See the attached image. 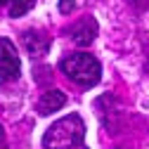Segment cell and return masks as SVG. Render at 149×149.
Masks as SVG:
<instances>
[{
  "label": "cell",
  "mask_w": 149,
  "mask_h": 149,
  "mask_svg": "<svg viewBox=\"0 0 149 149\" xmlns=\"http://www.w3.org/2000/svg\"><path fill=\"white\" fill-rule=\"evenodd\" d=\"M85 137V123L78 114H69L54 121L43 135L45 149H78Z\"/></svg>",
  "instance_id": "6da1fadb"
},
{
  "label": "cell",
  "mask_w": 149,
  "mask_h": 149,
  "mask_svg": "<svg viewBox=\"0 0 149 149\" xmlns=\"http://www.w3.org/2000/svg\"><path fill=\"white\" fill-rule=\"evenodd\" d=\"M62 71L66 73L69 81L78 83L81 88H92L102 76L100 62L88 52H73L66 59H62Z\"/></svg>",
  "instance_id": "7a4b0ae2"
},
{
  "label": "cell",
  "mask_w": 149,
  "mask_h": 149,
  "mask_svg": "<svg viewBox=\"0 0 149 149\" xmlns=\"http://www.w3.org/2000/svg\"><path fill=\"white\" fill-rule=\"evenodd\" d=\"M64 102L66 100H64V95H62L59 90H47V92H43L40 100H38V114L47 116V114H52V111L62 109Z\"/></svg>",
  "instance_id": "8992f818"
},
{
  "label": "cell",
  "mask_w": 149,
  "mask_h": 149,
  "mask_svg": "<svg viewBox=\"0 0 149 149\" xmlns=\"http://www.w3.org/2000/svg\"><path fill=\"white\" fill-rule=\"evenodd\" d=\"M22 43H24L26 52L31 54V59H40V57H45L47 50H50V38H47L45 33H40V31H24Z\"/></svg>",
  "instance_id": "5b68a950"
},
{
  "label": "cell",
  "mask_w": 149,
  "mask_h": 149,
  "mask_svg": "<svg viewBox=\"0 0 149 149\" xmlns=\"http://www.w3.org/2000/svg\"><path fill=\"white\" fill-rule=\"evenodd\" d=\"M78 149H85V147H78Z\"/></svg>",
  "instance_id": "8fae6325"
},
{
  "label": "cell",
  "mask_w": 149,
  "mask_h": 149,
  "mask_svg": "<svg viewBox=\"0 0 149 149\" xmlns=\"http://www.w3.org/2000/svg\"><path fill=\"white\" fill-rule=\"evenodd\" d=\"M71 40L76 43V45H90L92 40H95V36H97V22L92 19V17H83V19H78L76 24L71 26Z\"/></svg>",
  "instance_id": "277c9868"
},
{
  "label": "cell",
  "mask_w": 149,
  "mask_h": 149,
  "mask_svg": "<svg viewBox=\"0 0 149 149\" xmlns=\"http://www.w3.org/2000/svg\"><path fill=\"white\" fill-rule=\"evenodd\" d=\"M33 5H36V0H14L10 7V17H24Z\"/></svg>",
  "instance_id": "52a82bcc"
},
{
  "label": "cell",
  "mask_w": 149,
  "mask_h": 149,
  "mask_svg": "<svg viewBox=\"0 0 149 149\" xmlns=\"http://www.w3.org/2000/svg\"><path fill=\"white\" fill-rule=\"evenodd\" d=\"M0 149H7V140H5V130L0 125Z\"/></svg>",
  "instance_id": "9c48e42d"
},
{
  "label": "cell",
  "mask_w": 149,
  "mask_h": 149,
  "mask_svg": "<svg viewBox=\"0 0 149 149\" xmlns=\"http://www.w3.org/2000/svg\"><path fill=\"white\" fill-rule=\"evenodd\" d=\"M19 71H22V64H19V54H17L14 45L7 38H0V83L5 85L10 81H17Z\"/></svg>",
  "instance_id": "3957f363"
},
{
  "label": "cell",
  "mask_w": 149,
  "mask_h": 149,
  "mask_svg": "<svg viewBox=\"0 0 149 149\" xmlns=\"http://www.w3.org/2000/svg\"><path fill=\"white\" fill-rule=\"evenodd\" d=\"M5 3H7V0H0V5H5Z\"/></svg>",
  "instance_id": "30bf717a"
},
{
  "label": "cell",
  "mask_w": 149,
  "mask_h": 149,
  "mask_svg": "<svg viewBox=\"0 0 149 149\" xmlns=\"http://www.w3.org/2000/svg\"><path fill=\"white\" fill-rule=\"evenodd\" d=\"M73 3H76V0H59V10H62V12H71Z\"/></svg>",
  "instance_id": "ba28073f"
}]
</instances>
